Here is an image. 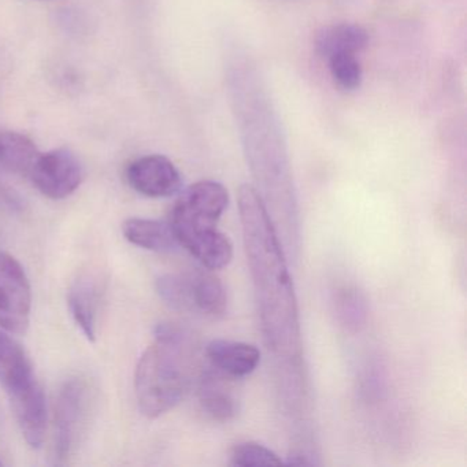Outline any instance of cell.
<instances>
[{
  "mask_svg": "<svg viewBox=\"0 0 467 467\" xmlns=\"http://www.w3.org/2000/svg\"><path fill=\"white\" fill-rule=\"evenodd\" d=\"M239 212L265 343L284 365L297 368L302 362L299 308L275 221L253 185L240 187Z\"/></svg>",
  "mask_w": 467,
  "mask_h": 467,
  "instance_id": "1",
  "label": "cell"
},
{
  "mask_svg": "<svg viewBox=\"0 0 467 467\" xmlns=\"http://www.w3.org/2000/svg\"><path fill=\"white\" fill-rule=\"evenodd\" d=\"M195 341L174 324H161L154 341L139 360L135 392L141 414L158 418L173 410L187 395L195 368Z\"/></svg>",
  "mask_w": 467,
  "mask_h": 467,
  "instance_id": "2",
  "label": "cell"
},
{
  "mask_svg": "<svg viewBox=\"0 0 467 467\" xmlns=\"http://www.w3.org/2000/svg\"><path fill=\"white\" fill-rule=\"evenodd\" d=\"M228 204V190L221 182L204 180L188 187L171 213L169 225L179 245L213 272L228 266L234 258L231 239L218 229Z\"/></svg>",
  "mask_w": 467,
  "mask_h": 467,
  "instance_id": "3",
  "label": "cell"
},
{
  "mask_svg": "<svg viewBox=\"0 0 467 467\" xmlns=\"http://www.w3.org/2000/svg\"><path fill=\"white\" fill-rule=\"evenodd\" d=\"M0 385L29 447L40 448L47 431V401L23 347L0 327Z\"/></svg>",
  "mask_w": 467,
  "mask_h": 467,
  "instance_id": "4",
  "label": "cell"
},
{
  "mask_svg": "<svg viewBox=\"0 0 467 467\" xmlns=\"http://www.w3.org/2000/svg\"><path fill=\"white\" fill-rule=\"evenodd\" d=\"M157 291L166 305L182 313L220 319L228 311L225 286L206 267L162 275L158 278Z\"/></svg>",
  "mask_w": 467,
  "mask_h": 467,
  "instance_id": "5",
  "label": "cell"
},
{
  "mask_svg": "<svg viewBox=\"0 0 467 467\" xmlns=\"http://www.w3.org/2000/svg\"><path fill=\"white\" fill-rule=\"evenodd\" d=\"M89 392L81 379H67L56 403L54 415V461L65 464L75 452L86 426Z\"/></svg>",
  "mask_w": 467,
  "mask_h": 467,
  "instance_id": "6",
  "label": "cell"
},
{
  "mask_svg": "<svg viewBox=\"0 0 467 467\" xmlns=\"http://www.w3.org/2000/svg\"><path fill=\"white\" fill-rule=\"evenodd\" d=\"M32 288L20 262L0 251V327L24 335L31 324Z\"/></svg>",
  "mask_w": 467,
  "mask_h": 467,
  "instance_id": "7",
  "label": "cell"
},
{
  "mask_svg": "<svg viewBox=\"0 0 467 467\" xmlns=\"http://www.w3.org/2000/svg\"><path fill=\"white\" fill-rule=\"evenodd\" d=\"M29 176L43 195L61 201L78 190L83 182L84 169L70 150L57 149L39 154Z\"/></svg>",
  "mask_w": 467,
  "mask_h": 467,
  "instance_id": "8",
  "label": "cell"
},
{
  "mask_svg": "<svg viewBox=\"0 0 467 467\" xmlns=\"http://www.w3.org/2000/svg\"><path fill=\"white\" fill-rule=\"evenodd\" d=\"M127 180L136 192L149 198H169L182 187L179 169L163 155H147L133 161L128 166Z\"/></svg>",
  "mask_w": 467,
  "mask_h": 467,
  "instance_id": "9",
  "label": "cell"
},
{
  "mask_svg": "<svg viewBox=\"0 0 467 467\" xmlns=\"http://www.w3.org/2000/svg\"><path fill=\"white\" fill-rule=\"evenodd\" d=\"M206 358L210 368L240 379L256 370L261 363V351L253 344L217 338L207 344Z\"/></svg>",
  "mask_w": 467,
  "mask_h": 467,
  "instance_id": "10",
  "label": "cell"
},
{
  "mask_svg": "<svg viewBox=\"0 0 467 467\" xmlns=\"http://www.w3.org/2000/svg\"><path fill=\"white\" fill-rule=\"evenodd\" d=\"M231 377L223 376L213 368L202 371L199 379V401L209 417L220 422L234 418L239 411L236 396L232 389Z\"/></svg>",
  "mask_w": 467,
  "mask_h": 467,
  "instance_id": "11",
  "label": "cell"
},
{
  "mask_svg": "<svg viewBox=\"0 0 467 467\" xmlns=\"http://www.w3.org/2000/svg\"><path fill=\"white\" fill-rule=\"evenodd\" d=\"M67 306L81 332L94 341L98 335L99 314V289L92 278L81 277L75 281L67 292Z\"/></svg>",
  "mask_w": 467,
  "mask_h": 467,
  "instance_id": "12",
  "label": "cell"
},
{
  "mask_svg": "<svg viewBox=\"0 0 467 467\" xmlns=\"http://www.w3.org/2000/svg\"><path fill=\"white\" fill-rule=\"evenodd\" d=\"M122 234L133 245L154 253H171L179 245L171 225L162 221L130 218L122 225Z\"/></svg>",
  "mask_w": 467,
  "mask_h": 467,
  "instance_id": "13",
  "label": "cell"
},
{
  "mask_svg": "<svg viewBox=\"0 0 467 467\" xmlns=\"http://www.w3.org/2000/svg\"><path fill=\"white\" fill-rule=\"evenodd\" d=\"M368 34L358 24H337L325 26L317 34L316 50L324 58L336 54H355L368 47Z\"/></svg>",
  "mask_w": 467,
  "mask_h": 467,
  "instance_id": "14",
  "label": "cell"
},
{
  "mask_svg": "<svg viewBox=\"0 0 467 467\" xmlns=\"http://www.w3.org/2000/svg\"><path fill=\"white\" fill-rule=\"evenodd\" d=\"M40 152L28 136L0 130V165L16 173L29 174Z\"/></svg>",
  "mask_w": 467,
  "mask_h": 467,
  "instance_id": "15",
  "label": "cell"
},
{
  "mask_svg": "<svg viewBox=\"0 0 467 467\" xmlns=\"http://www.w3.org/2000/svg\"><path fill=\"white\" fill-rule=\"evenodd\" d=\"M335 316L340 327L348 332H359L368 319V306L365 297L358 289L343 286L333 297Z\"/></svg>",
  "mask_w": 467,
  "mask_h": 467,
  "instance_id": "16",
  "label": "cell"
},
{
  "mask_svg": "<svg viewBox=\"0 0 467 467\" xmlns=\"http://www.w3.org/2000/svg\"><path fill=\"white\" fill-rule=\"evenodd\" d=\"M229 464L234 467L280 466L283 461L270 448L259 442L245 441L232 450Z\"/></svg>",
  "mask_w": 467,
  "mask_h": 467,
  "instance_id": "17",
  "label": "cell"
},
{
  "mask_svg": "<svg viewBox=\"0 0 467 467\" xmlns=\"http://www.w3.org/2000/svg\"><path fill=\"white\" fill-rule=\"evenodd\" d=\"M336 83L347 91H355L362 83V67L355 54H336L327 58Z\"/></svg>",
  "mask_w": 467,
  "mask_h": 467,
  "instance_id": "18",
  "label": "cell"
},
{
  "mask_svg": "<svg viewBox=\"0 0 467 467\" xmlns=\"http://www.w3.org/2000/svg\"><path fill=\"white\" fill-rule=\"evenodd\" d=\"M0 464H2V462H0Z\"/></svg>",
  "mask_w": 467,
  "mask_h": 467,
  "instance_id": "19",
  "label": "cell"
}]
</instances>
